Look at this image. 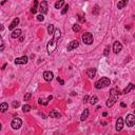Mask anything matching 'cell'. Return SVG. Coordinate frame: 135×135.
Listing matches in <instances>:
<instances>
[{
	"instance_id": "obj_1",
	"label": "cell",
	"mask_w": 135,
	"mask_h": 135,
	"mask_svg": "<svg viewBox=\"0 0 135 135\" xmlns=\"http://www.w3.org/2000/svg\"><path fill=\"white\" fill-rule=\"evenodd\" d=\"M60 36H61V32H60L59 30H55L54 35H53V38L49 41V43H47V53H49V54H52V53L54 52V50L56 49V47H57V40L60 38Z\"/></svg>"
},
{
	"instance_id": "obj_2",
	"label": "cell",
	"mask_w": 135,
	"mask_h": 135,
	"mask_svg": "<svg viewBox=\"0 0 135 135\" xmlns=\"http://www.w3.org/2000/svg\"><path fill=\"white\" fill-rule=\"evenodd\" d=\"M110 83H111V81H110L109 78L102 77V78H100L98 81H96V82H95V88H96V89H102V88L108 87Z\"/></svg>"
},
{
	"instance_id": "obj_3",
	"label": "cell",
	"mask_w": 135,
	"mask_h": 135,
	"mask_svg": "<svg viewBox=\"0 0 135 135\" xmlns=\"http://www.w3.org/2000/svg\"><path fill=\"white\" fill-rule=\"evenodd\" d=\"M82 41L86 44H92L93 43V35L89 32H86V33L82 34Z\"/></svg>"
},
{
	"instance_id": "obj_4",
	"label": "cell",
	"mask_w": 135,
	"mask_h": 135,
	"mask_svg": "<svg viewBox=\"0 0 135 135\" xmlns=\"http://www.w3.org/2000/svg\"><path fill=\"white\" fill-rule=\"evenodd\" d=\"M22 126V120L20 119V118H14V119L12 120V123H11V127H12L13 129H19L20 127Z\"/></svg>"
},
{
	"instance_id": "obj_5",
	"label": "cell",
	"mask_w": 135,
	"mask_h": 135,
	"mask_svg": "<svg viewBox=\"0 0 135 135\" xmlns=\"http://www.w3.org/2000/svg\"><path fill=\"white\" fill-rule=\"evenodd\" d=\"M126 123L128 127H133L135 125V116L133 114H129L127 115L126 118Z\"/></svg>"
},
{
	"instance_id": "obj_6",
	"label": "cell",
	"mask_w": 135,
	"mask_h": 135,
	"mask_svg": "<svg viewBox=\"0 0 135 135\" xmlns=\"http://www.w3.org/2000/svg\"><path fill=\"white\" fill-rule=\"evenodd\" d=\"M28 61H29V58L26 56H21V57H18L15 59L16 65H26Z\"/></svg>"
},
{
	"instance_id": "obj_7",
	"label": "cell",
	"mask_w": 135,
	"mask_h": 135,
	"mask_svg": "<svg viewBox=\"0 0 135 135\" xmlns=\"http://www.w3.org/2000/svg\"><path fill=\"white\" fill-rule=\"evenodd\" d=\"M39 11H40L41 14H47V2L46 0L41 1L40 5H39Z\"/></svg>"
},
{
	"instance_id": "obj_8",
	"label": "cell",
	"mask_w": 135,
	"mask_h": 135,
	"mask_svg": "<svg viewBox=\"0 0 135 135\" xmlns=\"http://www.w3.org/2000/svg\"><path fill=\"white\" fill-rule=\"evenodd\" d=\"M79 46V42L77 40H72L70 42V43L68 44V47H67V50L68 51H73V50H75V49H77Z\"/></svg>"
},
{
	"instance_id": "obj_9",
	"label": "cell",
	"mask_w": 135,
	"mask_h": 135,
	"mask_svg": "<svg viewBox=\"0 0 135 135\" xmlns=\"http://www.w3.org/2000/svg\"><path fill=\"white\" fill-rule=\"evenodd\" d=\"M121 50H123V44L119 41H115L114 44H113V51H114V53L115 54H118Z\"/></svg>"
},
{
	"instance_id": "obj_10",
	"label": "cell",
	"mask_w": 135,
	"mask_h": 135,
	"mask_svg": "<svg viewBox=\"0 0 135 135\" xmlns=\"http://www.w3.org/2000/svg\"><path fill=\"white\" fill-rule=\"evenodd\" d=\"M53 77H54V75H53V73L50 72V71H46V72L43 73V78L46 81H51Z\"/></svg>"
},
{
	"instance_id": "obj_11",
	"label": "cell",
	"mask_w": 135,
	"mask_h": 135,
	"mask_svg": "<svg viewBox=\"0 0 135 135\" xmlns=\"http://www.w3.org/2000/svg\"><path fill=\"white\" fill-rule=\"evenodd\" d=\"M52 99H53V96H52V95H50V96L47 97V99H44V98H39V99H38V102H39V105H41V106H47V104H49L50 100H52Z\"/></svg>"
},
{
	"instance_id": "obj_12",
	"label": "cell",
	"mask_w": 135,
	"mask_h": 135,
	"mask_svg": "<svg viewBox=\"0 0 135 135\" xmlns=\"http://www.w3.org/2000/svg\"><path fill=\"white\" fill-rule=\"evenodd\" d=\"M123 118L121 117H119L117 119V121H116V130L121 131L123 130Z\"/></svg>"
},
{
	"instance_id": "obj_13",
	"label": "cell",
	"mask_w": 135,
	"mask_h": 135,
	"mask_svg": "<svg viewBox=\"0 0 135 135\" xmlns=\"http://www.w3.org/2000/svg\"><path fill=\"white\" fill-rule=\"evenodd\" d=\"M19 18L18 17H16V18H14V20L11 22V24L9 25V30H14V29L16 28V26L18 25V23H19Z\"/></svg>"
},
{
	"instance_id": "obj_14",
	"label": "cell",
	"mask_w": 135,
	"mask_h": 135,
	"mask_svg": "<svg viewBox=\"0 0 135 135\" xmlns=\"http://www.w3.org/2000/svg\"><path fill=\"white\" fill-rule=\"evenodd\" d=\"M120 94H123V93H120V91L119 90H117V89H112L110 91V96L115 97V98H117L118 95H120Z\"/></svg>"
},
{
	"instance_id": "obj_15",
	"label": "cell",
	"mask_w": 135,
	"mask_h": 135,
	"mask_svg": "<svg viewBox=\"0 0 135 135\" xmlns=\"http://www.w3.org/2000/svg\"><path fill=\"white\" fill-rule=\"evenodd\" d=\"M95 74H96V70L93 68V69H89L88 71H87V75H88V77L90 79L94 78L95 77Z\"/></svg>"
},
{
	"instance_id": "obj_16",
	"label": "cell",
	"mask_w": 135,
	"mask_h": 135,
	"mask_svg": "<svg viewBox=\"0 0 135 135\" xmlns=\"http://www.w3.org/2000/svg\"><path fill=\"white\" fill-rule=\"evenodd\" d=\"M134 89H135V84H133V83H129L128 86L126 87V89L123 90V94H128L129 92L132 91V90H134Z\"/></svg>"
},
{
	"instance_id": "obj_17",
	"label": "cell",
	"mask_w": 135,
	"mask_h": 135,
	"mask_svg": "<svg viewBox=\"0 0 135 135\" xmlns=\"http://www.w3.org/2000/svg\"><path fill=\"white\" fill-rule=\"evenodd\" d=\"M50 117L51 118H59L60 117V113L58 112L56 110H52L51 112H50Z\"/></svg>"
},
{
	"instance_id": "obj_18",
	"label": "cell",
	"mask_w": 135,
	"mask_h": 135,
	"mask_svg": "<svg viewBox=\"0 0 135 135\" xmlns=\"http://www.w3.org/2000/svg\"><path fill=\"white\" fill-rule=\"evenodd\" d=\"M128 2H129V0H120V1L117 3V9H119V10L123 9V7L128 4Z\"/></svg>"
},
{
	"instance_id": "obj_19",
	"label": "cell",
	"mask_w": 135,
	"mask_h": 135,
	"mask_svg": "<svg viewBox=\"0 0 135 135\" xmlns=\"http://www.w3.org/2000/svg\"><path fill=\"white\" fill-rule=\"evenodd\" d=\"M116 99H117V98H115V97L110 96V97H109V99L107 100V107H109V108H110V107H112V106L115 104Z\"/></svg>"
},
{
	"instance_id": "obj_20",
	"label": "cell",
	"mask_w": 135,
	"mask_h": 135,
	"mask_svg": "<svg viewBox=\"0 0 135 135\" xmlns=\"http://www.w3.org/2000/svg\"><path fill=\"white\" fill-rule=\"evenodd\" d=\"M88 116H89V109H84V111L82 112V114H81L80 116V120H86L87 118H88Z\"/></svg>"
},
{
	"instance_id": "obj_21",
	"label": "cell",
	"mask_w": 135,
	"mask_h": 135,
	"mask_svg": "<svg viewBox=\"0 0 135 135\" xmlns=\"http://www.w3.org/2000/svg\"><path fill=\"white\" fill-rule=\"evenodd\" d=\"M54 32H55V29H54V25L53 24H50L47 26V33H49L50 36H53L54 35Z\"/></svg>"
},
{
	"instance_id": "obj_22",
	"label": "cell",
	"mask_w": 135,
	"mask_h": 135,
	"mask_svg": "<svg viewBox=\"0 0 135 135\" xmlns=\"http://www.w3.org/2000/svg\"><path fill=\"white\" fill-rule=\"evenodd\" d=\"M20 35H21V30H19V29L13 31V33H12V37H13V38H17V37H19Z\"/></svg>"
},
{
	"instance_id": "obj_23",
	"label": "cell",
	"mask_w": 135,
	"mask_h": 135,
	"mask_svg": "<svg viewBox=\"0 0 135 135\" xmlns=\"http://www.w3.org/2000/svg\"><path fill=\"white\" fill-rule=\"evenodd\" d=\"M7 109H9V105H7L6 102H2V104L0 105V110H1V112H5Z\"/></svg>"
},
{
	"instance_id": "obj_24",
	"label": "cell",
	"mask_w": 135,
	"mask_h": 135,
	"mask_svg": "<svg viewBox=\"0 0 135 135\" xmlns=\"http://www.w3.org/2000/svg\"><path fill=\"white\" fill-rule=\"evenodd\" d=\"M65 4V0H59L55 3V9H61V6Z\"/></svg>"
},
{
	"instance_id": "obj_25",
	"label": "cell",
	"mask_w": 135,
	"mask_h": 135,
	"mask_svg": "<svg viewBox=\"0 0 135 135\" xmlns=\"http://www.w3.org/2000/svg\"><path fill=\"white\" fill-rule=\"evenodd\" d=\"M97 101H98V98H97V96H92L91 98H90L89 100V102L91 104L92 106L95 105V104H97Z\"/></svg>"
},
{
	"instance_id": "obj_26",
	"label": "cell",
	"mask_w": 135,
	"mask_h": 135,
	"mask_svg": "<svg viewBox=\"0 0 135 135\" xmlns=\"http://www.w3.org/2000/svg\"><path fill=\"white\" fill-rule=\"evenodd\" d=\"M37 4H38L37 0H34V5H33V7H32V10H31V12L33 13V14H35V13L37 12Z\"/></svg>"
},
{
	"instance_id": "obj_27",
	"label": "cell",
	"mask_w": 135,
	"mask_h": 135,
	"mask_svg": "<svg viewBox=\"0 0 135 135\" xmlns=\"http://www.w3.org/2000/svg\"><path fill=\"white\" fill-rule=\"evenodd\" d=\"M72 30H73L74 32H75V33H77V32L80 31V25L77 24V23H76V24H73V26H72Z\"/></svg>"
},
{
	"instance_id": "obj_28",
	"label": "cell",
	"mask_w": 135,
	"mask_h": 135,
	"mask_svg": "<svg viewBox=\"0 0 135 135\" xmlns=\"http://www.w3.org/2000/svg\"><path fill=\"white\" fill-rule=\"evenodd\" d=\"M31 109H32V108H31V106H29V105H24V106H23V107H22V111H23V112H29V111H31Z\"/></svg>"
},
{
	"instance_id": "obj_29",
	"label": "cell",
	"mask_w": 135,
	"mask_h": 135,
	"mask_svg": "<svg viewBox=\"0 0 135 135\" xmlns=\"http://www.w3.org/2000/svg\"><path fill=\"white\" fill-rule=\"evenodd\" d=\"M68 10H69V5L67 4V5H65V7H63V10L61 11V14H62V15H65V13L68 12Z\"/></svg>"
},
{
	"instance_id": "obj_30",
	"label": "cell",
	"mask_w": 135,
	"mask_h": 135,
	"mask_svg": "<svg viewBox=\"0 0 135 135\" xmlns=\"http://www.w3.org/2000/svg\"><path fill=\"white\" fill-rule=\"evenodd\" d=\"M12 106H13V108H18L20 106V102L19 101H13V104H12Z\"/></svg>"
},
{
	"instance_id": "obj_31",
	"label": "cell",
	"mask_w": 135,
	"mask_h": 135,
	"mask_svg": "<svg viewBox=\"0 0 135 135\" xmlns=\"http://www.w3.org/2000/svg\"><path fill=\"white\" fill-rule=\"evenodd\" d=\"M31 97H32V94H31V93H26V94L24 95V100H25V101H28V100L30 99Z\"/></svg>"
},
{
	"instance_id": "obj_32",
	"label": "cell",
	"mask_w": 135,
	"mask_h": 135,
	"mask_svg": "<svg viewBox=\"0 0 135 135\" xmlns=\"http://www.w3.org/2000/svg\"><path fill=\"white\" fill-rule=\"evenodd\" d=\"M37 20H39V21H43V20H44L43 14H40V15H38V16H37Z\"/></svg>"
},
{
	"instance_id": "obj_33",
	"label": "cell",
	"mask_w": 135,
	"mask_h": 135,
	"mask_svg": "<svg viewBox=\"0 0 135 135\" xmlns=\"http://www.w3.org/2000/svg\"><path fill=\"white\" fill-rule=\"evenodd\" d=\"M98 12H99V6H98V5H96V6H95V10H94V12H93V14L97 15V14H98Z\"/></svg>"
},
{
	"instance_id": "obj_34",
	"label": "cell",
	"mask_w": 135,
	"mask_h": 135,
	"mask_svg": "<svg viewBox=\"0 0 135 135\" xmlns=\"http://www.w3.org/2000/svg\"><path fill=\"white\" fill-rule=\"evenodd\" d=\"M104 55H105V56H109V47H106V49H105V52H104Z\"/></svg>"
},
{
	"instance_id": "obj_35",
	"label": "cell",
	"mask_w": 135,
	"mask_h": 135,
	"mask_svg": "<svg viewBox=\"0 0 135 135\" xmlns=\"http://www.w3.org/2000/svg\"><path fill=\"white\" fill-rule=\"evenodd\" d=\"M57 80H58V82H60V84H65V80H62L60 77H57Z\"/></svg>"
},
{
	"instance_id": "obj_36",
	"label": "cell",
	"mask_w": 135,
	"mask_h": 135,
	"mask_svg": "<svg viewBox=\"0 0 135 135\" xmlns=\"http://www.w3.org/2000/svg\"><path fill=\"white\" fill-rule=\"evenodd\" d=\"M88 101H89V96L88 95H86V96L83 97V102L86 104V102H88Z\"/></svg>"
},
{
	"instance_id": "obj_37",
	"label": "cell",
	"mask_w": 135,
	"mask_h": 135,
	"mask_svg": "<svg viewBox=\"0 0 135 135\" xmlns=\"http://www.w3.org/2000/svg\"><path fill=\"white\" fill-rule=\"evenodd\" d=\"M78 18H79V20L81 21V22H84V18L82 17V16H80V15H78Z\"/></svg>"
},
{
	"instance_id": "obj_38",
	"label": "cell",
	"mask_w": 135,
	"mask_h": 135,
	"mask_svg": "<svg viewBox=\"0 0 135 135\" xmlns=\"http://www.w3.org/2000/svg\"><path fill=\"white\" fill-rule=\"evenodd\" d=\"M107 115H108V113H107V112H104V113H102V116H104V117H106Z\"/></svg>"
},
{
	"instance_id": "obj_39",
	"label": "cell",
	"mask_w": 135,
	"mask_h": 135,
	"mask_svg": "<svg viewBox=\"0 0 135 135\" xmlns=\"http://www.w3.org/2000/svg\"><path fill=\"white\" fill-rule=\"evenodd\" d=\"M120 106H121V107L125 108V107H126V104H125V102H121V105H120Z\"/></svg>"
},
{
	"instance_id": "obj_40",
	"label": "cell",
	"mask_w": 135,
	"mask_h": 135,
	"mask_svg": "<svg viewBox=\"0 0 135 135\" xmlns=\"http://www.w3.org/2000/svg\"><path fill=\"white\" fill-rule=\"evenodd\" d=\"M3 49H4V46H3V44H1V49H0V50H1V51H3Z\"/></svg>"
},
{
	"instance_id": "obj_41",
	"label": "cell",
	"mask_w": 135,
	"mask_h": 135,
	"mask_svg": "<svg viewBox=\"0 0 135 135\" xmlns=\"http://www.w3.org/2000/svg\"><path fill=\"white\" fill-rule=\"evenodd\" d=\"M134 38H135V34H134Z\"/></svg>"
},
{
	"instance_id": "obj_42",
	"label": "cell",
	"mask_w": 135,
	"mask_h": 135,
	"mask_svg": "<svg viewBox=\"0 0 135 135\" xmlns=\"http://www.w3.org/2000/svg\"><path fill=\"white\" fill-rule=\"evenodd\" d=\"M86 1H88V0H86Z\"/></svg>"
}]
</instances>
